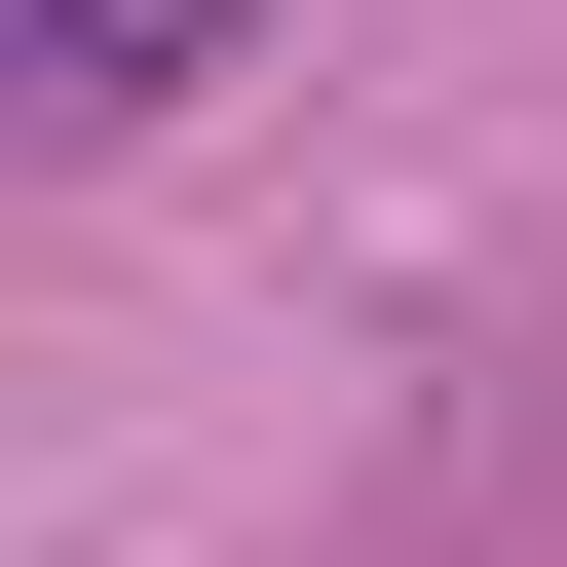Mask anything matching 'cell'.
<instances>
[{"label": "cell", "instance_id": "cell-1", "mask_svg": "<svg viewBox=\"0 0 567 567\" xmlns=\"http://www.w3.org/2000/svg\"><path fill=\"white\" fill-rule=\"evenodd\" d=\"M265 0H39V114H152V76H227Z\"/></svg>", "mask_w": 567, "mask_h": 567}, {"label": "cell", "instance_id": "cell-2", "mask_svg": "<svg viewBox=\"0 0 567 567\" xmlns=\"http://www.w3.org/2000/svg\"><path fill=\"white\" fill-rule=\"evenodd\" d=\"M0 152H76V114H39V0H0Z\"/></svg>", "mask_w": 567, "mask_h": 567}]
</instances>
